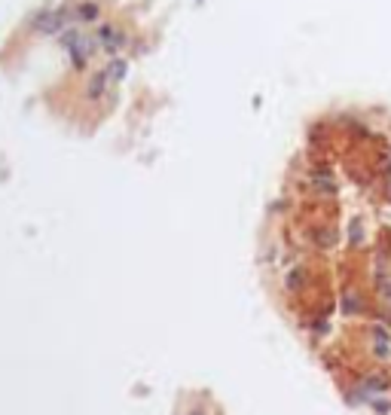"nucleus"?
<instances>
[{
    "label": "nucleus",
    "mask_w": 391,
    "mask_h": 415,
    "mask_svg": "<svg viewBox=\"0 0 391 415\" xmlns=\"http://www.w3.org/2000/svg\"><path fill=\"white\" fill-rule=\"evenodd\" d=\"M98 15H101V9H98V3H92V0H86V3H80L76 9H73V21L76 24H89V21H98Z\"/></svg>",
    "instance_id": "nucleus-2"
},
{
    "label": "nucleus",
    "mask_w": 391,
    "mask_h": 415,
    "mask_svg": "<svg viewBox=\"0 0 391 415\" xmlns=\"http://www.w3.org/2000/svg\"><path fill=\"white\" fill-rule=\"evenodd\" d=\"M367 388H370V391H385V388H388V379H370Z\"/></svg>",
    "instance_id": "nucleus-5"
},
{
    "label": "nucleus",
    "mask_w": 391,
    "mask_h": 415,
    "mask_svg": "<svg viewBox=\"0 0 391 415\" xmlns=\"http://www.w3.org/2000/svg\"><path fill=\"white\" fill-rule=\"evenodd\" d=\"M95 46H101L110 58H116V55H119V49L125 46V34H122L116 24H101V27H98V34H95Z\"/></svg>",
    "instance_id": "nucleus-1"
},
{
    "label": "nucleus",
    "mask_w": 391,
    "mask_h": 415,
    "mask_svg": "<svg viewBox=\"0 0 391 415\" xmlns=\"http://www.w3.org/2000/svg\"><path fill=\"white\" fill-rule=\"evenodd\" d=\"M107 82H110V79H107V73H95V76L89 79V86H86V98H89V101H98V98L104 95Z\"/></svg>",
    "instance_id": "nucleus-3"
},
{
    "label": "nucleus",
    "mask_w": 391,
    "mask_h": 415,
    "mask_svg": "<svg viewBox=\"0 0 391 415\" xmlns=\"http://www.w3.org/2000/svg\"><path fill=\"white\" fill-rule=\"evenodd\" d=\"M125 70H128V64L122 61V58H110V64H107V79H122L125 76Z\"/></svg>",
    "instance_id": "nucleus-4"
}]
</instances>
